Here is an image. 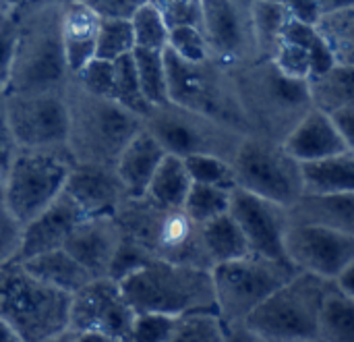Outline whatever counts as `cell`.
Segmentation results:
<instances>
[{
    "label": "cell",
    "instance_id": "1f68e13d",
    "mask_svg": "<svg viewBox=\"0 0 354 342\" xmlns=\"http://www.w3.org/2000/svg\"><path fill=\"white\" fill-rule=\"evenodd\" d=\"M313 29L330 50L336 64L354 66V6L319 15Z\"/></svg>",
    "mask_w": 354,
    "mask_h": 342
},
{
    "label": "cell",
    "instance_id": "60d3db41",
    "mask_svg": "<svg viewBox=\"0 0 354 342\" xmlns=\"http://www.w3.org/2000/svg\"><path fill=\"white\" fill-rule=\"evenodd\" d=\"M166 48L176 54L183 60L201 62L207 60V46L203 39V33L199 27L183 25V27H170L168 29V44Z\"/></svg>",
    "mask_w": 354,
    "mask_h": 342
},
{
    "label": "cell",
    "instance_id": "9f6ffc18",
    "mask_svg": "<svg viewBox=\"0 0 354 342\" xmlns=\"http://www.w3.org/2000/svg\"><path fill=\"white\" fill-rule=\"evenodd\" d=\"M73 341H75V332L66 330V332L56 334V336H52V339H48V341H44V342H73Z\"/></svg>",
    "mask_w": 354,
    "mask_h": 342
},
{
    "label": "cell",
    "instance_id": "cb8c5ba5",
    "mask_svg": "<svg viewBox=\"0 0 354 342\" xmlns=\"http://www.w3.org/2000/svg\"><path fill=\"white\" fill-rule=\"evenodd\" d=\"M164 156L166 152L162 150V145L145 129H141L124 145L114 164V172L129 197H141L145 193V187Z\"/></svg>",
    "mask_w": 354,
    "mask_h": 342
},
{
    "label": "cell",
    "instance_id": "bcb514c9",
    "mask_svg": "<svg viewBox=\"0 0 354 342\" xmlns=\"http://www.w3.org/2000/svg\"><path fill=\"white\" fill-rule=\"evenodd\" d=\"M15 44H17V17H10L4 23H0V93L6 91L10 81Z\"/></svg>",
    "mask_w": 354,
    "mask_h": 342
},
{
    "label": "cell",
    "instance_id": "ac0fdd59",
    "mask_svg": "<svg viewBox=\"0 0 354 342\" xmlns=\"http://www.w3.org/2000/svg\"><path fill=\"white\" fill-rule=\"evenodd\" d=\"M120 239L112 216H85L73 226L62 249L79 262L91 278H104L108 276Z\"/></svg>",
    "mask_w": 354,
    "mask_h": 342
},
{
    "label": "cell",
    "instance_id": "8992f818",
    "mask_svg": "<svg viewBox=\"0 0 354 342\" xmlns=\"http://www.w3.org/2000/svg\"><path fill=\"white\" fill-rule=\"evenodd\" d=\"M71 295L33 278L19 262L0 268V320L23 342H44L68 330Z\"/></svg>",
    "mask_w": 354,
    "mask_h": 342
},
{
    "label": "cell",
    "instance_id": "ab89813d",
    "mask_svg": "<svg viewBox=\"0 0 354 342\" xmlns=\"http://www.w3.org/2000/svg\"><path fill=\"white\" fill-rule=\"evenodd\" d=\"M71 79L81 89H85L93 96L114 100V62H110V60H102V58L93 56Z\"/></svg>",
    "mask_w": 354,
    "mask_h": 342
},
{
    "label": "cell",
    "instance_id": "b9f144b4",
    "mask_svg": "<svg viewBox=\"0 0 354 342\" xmlns=\"http://www.w3.org/2000/svg\"><path fill=\"white\" fill-rule=\"evenodd\" d=\"M176 318L160 314H137L127 342H166L174 330Z\"/></svg>",
    "mask_w": 354,
    "mask_h": 342
},
{
    "label": "cell",
    "instance_id": "7402d4cb",
    "mask_svg": "<svg viewBox=\"0 0 354 342\" xmlns=\"http://www.w3.org/2000/svg\"><path fill=\"white\" fill-rule=\"evenodd\" d=\"M288 226H319L354 235V191L303 193L286 208Z\"/></svg>",
    "mask_w": 354,
    "mask_h": 342
},
{
    "label": "cell",
    "instance_id": "83f0119b",
    "mask_svg": "<svg viewBox=\"0 0 354 342\" xmlns=\"http://www.w3.org/2000/svg\"><path fill=\"white\" fill-rule=\"evenodd\" d=\"M307 91L311 108L332 114L338 108L354 104V73L353 66L332 64L330 69L311 75L307 79Z\"/></svg>",
    "mask_w": 354,
    "mask_h": 342
},
{
    "label": "cell",
    "instance_id": "f35d334b",
    "mask_svg": "<svg viewBox=\"0 0 354 342\" xmlns=\"http://www.w3.org/2000/svg\"><path fill=\"white\" fill-rule=\"evenodd\" d=\"M187 172L191 177V183L201 185H216L224 189H232V168L228 160H222L218 156H189L183 158Z\"/></svg>",
    "mask_w": 354,
    "mask_h": 342
},
{
    "label": "cell",
    "instance_id": "db71d44e",
    "mask_svg": "<svg viewBox=\"0 0 354 342\" xmlns=\"http://www.w3.org/2000/svg\"><path fill=\"white\" fill-rule=\"evenodd\" d=\"M73 342H122L112 336H104V334H93V332H83V334H75Z\"/></svg>",
    "mask_w": 354,
    "mask_h": 342
},
{
    "label": "cell",
    "instance_id": "4fadbf2b",
    "mask_svg": "<svg viewBox=\"0 0 354 342\" xmlns=\"http://www.w3.org/2000/svg\"><path fill=\"white\" fill-rule=\"evenodd\" d=\"M2 108L19 150L66 154V104L62 91H4Z\"/></svg>",
    "mask_w": 354,
    "mask_h": 342
},
{
    "label": "cell",
    "instance_id": "816d5d0a",
    "mask_svg": "<svg viewBox=\"0 0 354 342\" xmlns=\"http://www.w3.org/2000/svg\"><path fill=\"white\" fill-rule=\"evenodd\" d=\"M332 282H334V287H336L340 293H344L346 297H353L354 299V264L346 266Z\"/></svg>",
    "mask_w": 354,
    "mask_h": 342
},
{
    "label": "cell",
    "instance_id": "ffe728a7",
    "mask_svg": "<svg viewBox=\"0 0 354 342\" xmlns=\"http://www.w3.org/2000/svg\"><path fill=\"white\" fill-rule=\"evenodd\" d=\"M81 218H85V214L77 208V204L66 193H60L44 212L23 224L17 262H25L33 255L60 249L68 233Z\"/></svg>",
    "mask_w": 354,
    "mask_h": 342
},
{
    "label": "cell",
    "instance_id": "2e32d148",
    "mask_svg": "<svg viewBox=\"0 0 354 342\" xmlns=\"http://www.w3.org/2000/svg\"><path fill=\"white\" fill-rule=\"evenodd\" d=\"M209 60L232 69L255 58L249 25V8L234 0H203L201 23Z\"/></svg>",
    "mask_w": 354,
    "mask_h": 342
},
{
    "label": "cell",
    "instance_id": "836d02e7",
    "mask_svg": "<svg viewBox=\"0 0 354 342\" xmlns=\"http://www.w3.org/2000/svg\"><path fill=\"white\" fill-rule=\"evenodd\" d=\"M135 50V37L129 17H102L93 56L102 60H118Z\"/></svg>",
    "mask_w": 354,
    "mask_h": 342
},
{
    "label": "cell",
    "instance_id": "5bb4252c",
    "mask_svg": "<svg viewBox=\"0 0 354 342\" xmlns=\"http://www.w3.org/2000/svg\"><path fill=\"white\" fill-rule=\"evenodd\" d=\"M135 316L116 280L108 276L91 278L71 295L68 330L75 334H104L127 342Z\"/></svg>",
    "mask_w": 354,
    "mask_h": 342
},
{
    "label": "cell",
    "instance_id": "d4e9b609",
    "mask_svg": "<svg viewBox=\"0 0 354 342\" xmlns=\"http://www.w3.org/2000/svg\"><path fill=\"white\" fill-rule=\"evenodd\" d=\"M303 193H346L354 191V150L301 162Z\"/></svg>",
    "mask_w": 354,
    "mask_h": 342
},
{
    "label": "cell",
    "instance_id": "603a6c76",
    "mask_svg": "<svg viewBox=\"0 0 354 342\" xmlns=\"http://www.w3.org/2000/svg\"><path fill=\"white\" fill-rule=\"evenodd\" d=\"M100 21L102 15L83 0L60 2V35L71 77L93 58Z\"/></svg>",
    "mask_w": 354,
    "mask_h": 342
},
{
    "label": "cell",
    "instance_id": "5b68a950",
    "mask_svg": "<svg viewBox=\"0 0 354 342\" xmlns=\"http://www.w3.org/2000/svg\"><path fill=\"white\" fill-rule=\"evenodd\" d=\"M120 237L139 245L149 258L212 270L199 239V226L183 212L141 197H127L112 214Z\"/></svg>",
    "mask_w": 354,
    "mask_h": 342
},
{
    "label": "cell",
    "instance_id": "484cf974",
    "mask_svg": "<svg viewBox=\"0 0 354 342\" xmlns=\"http://www.w3.org/2000/svg\"><path fill=\"white\" fill-rule=\"evenodd\" d=\"M19 264L33 278H37V280L66 293V295H73L75 291H79L83 285H87L91 280L87 270L79 262H75L62 247L33 255V258L19 262Z\"/></svg>",
    "mask_w": 354,
    "mask_h": 342
},
{
    "label": "cell",
    "instance_id": "52a82bcc",
    "mask_svg": "<svg viewBox=\"0 0 354 342\" xmlns=\"http://www.w3.org/2000/svg\"><path fill=\"white\" fill-rule=\"evenodd\" d=\"M164 66L168 102L247 133L228 69L209 58L201 62L183 60L168 48L164 50Z\"/></svg>",
    "mask_w": 354,
    "mask_h": 342
},
{
    "label": "cell",
    "instance_id": "f1b7e54d",
    "mask_svg": "<svg viewBox=\"0 0 354 342\" xmlns=\"http://www.w3.org/2000/svg\"><path fill=\"white\" fill-rule=\"evenodd\" d=\"M189 187H191V177L187 172L183 158L166 154L158 164L153 177L149 179L143 197L160 208L183 210Z\"/></svg>",
    "mask_w": 354,
    "mask_h": 342
},
{
    "label": "cell",
    "instance_id": "6125c7cd",
    "mask_svg": "<svg viewBox=\"0 0 354 342\" xmlns=\"http://www.w3.org/2000/svg\"><path fill=\"white\" fill-rule=\"evenodd\" d=\"M295 342H319L317 339H311V341H295Z\"/></svg>",
    "mask_w": 354,
    "mask_h": 342
},
{
    "label": "cell",
    "instance_id": "6f0895ef",
    "mask_svg": "<svg viewBox=\"0 0 354 342\" xmlns=\"http://www.w3.org/2000/svg\"><path fill=\"white\" fill-rule=\"evenodd\" d=\"M10 15H12V12H10L8 8H4V6L0 4V23H4L6 19H10Z\"/></svg>",
    "mask_w": 354,
    "mask_h": 342
},
{
    "label": "cell",
    "instance_id": "11a10c76",
    "mask_svg": "<svg viewBox=\"0 0 354 342\" xmlns=\"http://www.w3.org/2000/svg\"><path fill=\"white\" fill-rule=\"evenodd\" d=\"M0 342H23L21 341V336L4 322V320H0Z\"/></svg>",
    "mask_w": 354,
    "mask_h": 342
},
{
    "label": "cell",
    "instance_id": "91938a15",
    "mask_svg": "<svg viewBox=\"0 0 354 342\" xmlns=\"http://www.w3.org/2000/svg\"><path fill=\"white\" fill-rule=\"evenodd\" d=\"M48 2H62V0H31V4H48Z\"/></svg>",
    "mask_w": 354,
    "mask_h": 342
},
{
    "label": "cell",
    "instance_id": "8d00e7d4",
    "mask_svg": "<svg viewBox=\"0 0 354 342\" xmlns=\"http://www.w3.org/2000/svg\"><path fill=\"white\" fill-rule=\"evenodd\" d=\"M114 100L120 106H124L129 112L137 114L141 120L151 110V104L145 100L139 87V79H137L131 54L114 60Z\"/></svg>",
    "mask_w": 354,
    "mask_h": 342
},
{
    "label": "cell",
    "instance_id": "f907efd6",
    "mask_svg": "<svg viewBox=\"0 0 354 342\" xmlns=\"http://www.w3.org/2000/svg\"><path fill=\"white\" fill-rule=\"evenodd\" d=\"M224 342H268L261 339L257 332L249 330L245 324L224 326Z\"/></svg>",
    "mask_w": 354,
    "mask_h": 342
},
{
    "label": "cell",
    "instance_id": "ee69618b",
    "mask_svg": "<svg viewBox=\"0 0 354 342\" xmlns=\"http://www.w3.org/2000/svg\"><path fill=\"white\" fill-rule=\"evenodd\" d=\"M149 260H153V258H149L139 245H135L127 239H120V245H118V249L112 258L110 270H108V278L120 282L124 276H129L131 272H135Z\"/></svg>",
    "mask_w": 354,
    "mask_h": 342
},
{
    "label": "cell",
    "instance_id": "3957f363",
    "mask_svg": "<svg viewBox=\"0 0 354 342\" xmlns=\"http://www.w3.org/2000/svg\"><path fill=\"white\" fill-rule=\"evenodd\" d=\"M118 285L135 314L170 318L201 312L216 314L212 272L203 268L149 260Z\"/></svg>",
    "mask_w": 354,
    "mask_h": 342
},
{
    "label": "cell",
    "instance_id": "8fae6325",
    "mask_svg": "<svg viewBox=\"0 0 354 342\" xmlns=\"http://www.w3.org/2000/svg\"><path fill=\"white\" fill-rule=\"evenodd\" d=\"M230 168L232 189H243L282 208L303 195L301 162L278 141L245 135L230 160Z\"/></svg>",
    "mask_w": 354,
    "mask_h": 342
},
{
    "label": "cell",
    "instance_id": "c3c4849f",
    "mask_svg": "<svg viewBox=\"0 0 354 342\" xmlns=\"http://www.w3.org/2000/svg\"><path fill=\"white\" fill-rule=\"evenodd\" d=\"M102 17H131L137 6L149 0H83Z\"/></svg>",
    "mask_w": 354,
    "mask_h": 342
},
{
    "label": "cell",
    "instance_id": "6da1fadb",
    "mask_svg": "<svg viewBox=\"0 0 354 342\" xmlns=\"http://www.w3.org/2000/svg\"><path fill=\"white\" fill-rule=\"evenodd\" d=\"M247 133L282 143L311 110L307 81L290 79L270 58H253L228 69Z\"/></svg>",
    "mask_w": 354,
    "mask_h": 342
},
{
    "label": "cell",
    "instance_id": "ba28073f",
    "mask_svg": "<svg viewBox=\"0 0 354 342\" xmlns=\"http://www.w3.org/2000/svg\"><path fill=\"white\" fill-rule=\"evenodd\" d=\"M330 280L297 272L261 301L245 320V326L268 342L317 339V316Z\"/></svg>",
    "mask_w": 354,
    "mask_h": 342
},
{
    "label": "cell",
    "instance_id": "7a4b0ae2",
    "mask_svg": "<svg viewBox=\"0 0 354 342\" xmlns=\"http://www.w3.org/2000/svg\"><path fill=\"white\" fill-rule=\"evenodd\" d=\"M66 152L73 164L114 168L124 145L143 129V120L112 98L93 96L73 79L64 85Z\"/></svg>",
    "mask_w": 354,
    "mask_h": 342
},
{
    "label": "cell",
    "instance_id": "680465c9",
    "mask_svg": "<svg viewBox=\"0 0 354 342\" xmlns=\"http://www.w3.org/2000/svg\"><path fill=\"white\" fill-rule=\"evenodd\" d=\"M234 2H239L241 6H245V8H249L253 2H259V0H234ZM274 2H284V0H274Z\"/></svg>",
    "mask_w": 354,
    "mask_h": 342
},
{
    "label": "cell",
    "instance_id": "e575fe53",
    "mask_svg": "<svg viewBox=\"0 0 354 342\" xmlns=\"http://www.w3.org/2000/svg\"><path fill=\"white\" fill-rule=\"evenodd\" d=\"M228 204H230V189L216 187V185L191 183L189 193H187L185 204H183V212L197 226H201L207 220L226 214Z\"/></svg>",
    "mask_w": 354,
    "mask_h": 342
},
{
    "label": "cell",
    "instance_id": "d590c367",
    "mask_svg": "<svg viewBox=\"0 0 354 342\" xmlns=\"http://www.w3.org/2000/svg\"><path fill=\"white\" fill-rule=\"evenodd\" d=\"M135 37V48L143 50H166L168 44V25L162 10L153 2H143L129 17Z\"/></svg>",
    "mask_w": 354,
    "mask_h": 342
},
{
    "label": "cell",
    "instance_id": "44dd1931",
    "mask_svg": "<svg viewBox=\"0 0 354 342\" xmlns=\"http://www.w3.org/2000/svg\"><path fill=\"white\" fill-rule=\"evenodd\" d=\"M282 145L297 162H311L354 150V145H351L334 127L332 118L315 108H311L295 125Z\"/></svg>",
    "mask_w": 354,
    "mask_h": 342
},
{
    "label": "cell",
    "instance_id": "d6a6232c",
    "mask_svg": "<svg viewBox=\"0 0 354 342\" xmlns=\"http://www.w3.org/2000/svg\"><path fill=\"white\" fill-rule=\"evenodd\" d=\"M135 73L139 79V87L145 100L151 106H162L168 102V85H166V66H164V50H143L135 48L131 52Z\"/></svg>",
    "mask_w": 354,
    "mask_h": 342
},
{
    "label": "cell",
    "instance_id": "7dc6e473",
    "mask_svg": "<svg viewBox=\"0 0 354 342\" xmlns=\"http://www.w3.org/2000/svg\"><path fill=\"white\" fill-rule=\"evenodd\" d=\"M17 150L19 147H17V143L8 131V125H6V116H4V108H2V93H0V187H2L4 174H6Z\"/></svg>",
    "mask_w": 354,
    "mask_h": 342
},
{
    "label": "cell",
    "instance_id": "d6986e66",
    "mask_svg": "<svg viewBox=\"0 0 354 342\" xmlns=\"http://www.w3.org/2000/svg\"><path fill=\"white\" fill-rule=\"evenodd\" d=\"M66 193L85 216H112L129 197L114 168L73 164L64 181Z\"/></svg>",
    "mask_w": 354,
    "mask_h": 342
},
{
    "label": "cell",
    "instance_id": "7bdbcfd3",
    "mask_svg": "<svg viewBox=\"0 0 354 342\" xmlns=\"http://www.w3.org/2000/svg\"><path fill=\"white\" fill-rule=\"evenodd\" d=\"M21 237H23V224L8 212L0 197V268L17 262L19 249H21Z\"/></svg>",
    "mask_w": 354,
    "mask_h": 342
},
{
    "label": "cell",
    "instance_id": "30bf717a",
    "mask_svg": "<svg viewBox=\"0 0 354 342\" xmlns=\"http://www.w3.org/2000/svg\"><path fill=\"white\" fill-rule=\"evenodd\" d=\"M143 129L162 145L166 154L178 158L205 154L228 162L247 135L234 127L172 102L151 106V110L143 116Z\"/></svg>",
    "mask_w": 354,
    "mask_h": 342
},
{
    "label": "cell",
    "instance_id": "4316f807",
    "mask_svg": "<svg viewBox=\"0 0 354 342\" xmlns=\"http://www.w3.org/2000/svg\"><path fill=\"white\" fill-rule=\"evenodd\" d=\"M199 239L203 245V251L207 255L209 266L232 262L239 258H245L251 253L247 239L234 218L226 212L222 216H216L199 226Z\"/></svg>",
    "mask_w": 354,
    "mask_h": 342
},
{
    "label": "cell",
    "instance_id": "277c9868",
    "mask_svg": "<svg viewBox=\"0 0 354 342\" xmlns=\"http://www.w3.org/2000/svg\"><path fill=\"white\" fill-rule=\"evenodd\" d=\"M68 79L60 35V2L21 10L6 91H62Z\"/></svg>",
    "mask_w": 354,
    "mask_h": 342
},
{
    "label": "cell",
    "instance_id": "9a60e30c",
    "mask_svg": "<svg viewBox=\"0 0 354 342\" xmlns=\"http://www.w3.org/2000/svg\"><path fill=\"white\" fill-rule=\"evenodd\" d=\"M284 258L297 272L334 280L354 264V235L319 226H288Z\"/></svg>",
    "mask_w": 354,
    "mask_h": 342
},
{
    "label": "cell",
    "instance_id": "7c38bea8",
    "mask_svg": "<svg viewBox=\"0 0 354 342\" xmlns=\"http://www.w3.org/2000/svg\"><path fill=\"white\" fill-rule=\"evenodd\" d=\"M73 160L66 154L17 150L0 187L4 206L21 224H27L62 193Z\"/></svg>",
    "mask_w": 354,
    "mask_h": 342
},
{
    "label": "cell",
    "instance_id": "f546056e",
    "mask_svg": "<svg viewBox=\"0 0 354 342\" xmlns=\"http://www.w3.org/2000/svg\"><path fill=\"white\" fill-rule=\"evenodd\" d=\"M290 19L292 17L282 2L259 0L249 6V25H251L253 46H255V58L274 56L276 48L282 42L284 27Z\"/></svg>",
    "mask_w": 354,
    "mask_h": 342
},
{
    "label": "cell",
    "instance_id": "f6af8a7d",
    "mask_svg": "<svg viewBox=\"0 0 354 342\" xmlns=\"http://www.w3.org/2000/svg\"><path fill=\"white\" fill-rule=\"evenodd\" d=\"M201 4L203 0H164L162 4H156V6L162 10L164 21L170 29V27H183V25L199 27Z\"/></svg>",
    "mask_w": 354,
    "mask_h": 342
},
{
    "label": "cell",
    "instance_id": "94428289",
    "mask_svg": "<svg viewBox=\"0 0 354 342\" xmlns=\"http://www.w3.org/2000/svg\"><path fill=\"white\" fill-rule=\"evenodd\" d=\"M149 2H153V4H162L164 0H149Z\"/></svg>",
    "mask_w": 354,
    "mask_h": 342
},
{
    "label": "cell",
    "instance_id": "e0dca14e",
    "mask_svg": "<svg viewBox=\"0 0 354 342\" xmlns=\"http://www.w3.org/2000/svg\"><path fill=\"white\" fill-rule=\"evenodd\" d=\"M228 214L243 231L251 253L286 262L284 233L288 228L286 208L261 199L243 189H230Z\"/></svg>",
    "mask_w": 354,
    "mask_h": 342
},
{
    "label": "cell",
    "instance_id": "f5cc1de1",
    "mask_svg": "<svg viewBox=\"0 0 354 342\" xmlns=\"http://www.w3.org/2000/svg\"><path fill=\"white\" fill-rule=\"evenodd\" d=\"M317 8L319 15L324 12H334V10H340V8H351L354 6V0H311Z\"/></svg>",
    "mask_w": 354,
    "mask_h": 342
},
{
    "label": "cell",
    "instance_id": "4dcf8cb0",
    "mask_svg": "<svg viewBox=\"0 0 354 342\" xmlns=\"http://www.w3.org/2000/svg\"><path fill=\"white\" fill-rule=\"evenodd\" d=\"M317 341L354 342V299L340 293L332 280L319 305Z\"/></svg>",
    "mask_w": 354,
    "mask_h": 342
},
{
    "label": "cell",
    "instance_id": "681fc988",
    "mask_svg": "<svg viewBox=\"0 0 354 342\" xmlns=\"http://www.w3.org/2000/svg\"><path fill=\"white\" fill-rule=\"evenodd\" d=\"M334 123V127L340 131V135L354 145V104L351 106H344V108H338L334 110L332 114H328Z\"/></svg>",
    "mask_w": 354,
    "mask_h": 342
},
{
    "label": "cell",
    "instance_id": "74e56055",
    "mask_svg": "<svg viewBox=\"0 0 354 342\" xmlns=\"http://www.w3.org/2000/svg\"><path fill=\"white\" fill-rule=\"evenodd\" d=\"M166 342H224V326L218 314L209 312L180 316Z\"/></svg>",
    "mask_w": 354,
    "mask_h": 342
},
{
    "label": "cell",
    "instance_id": "9c48e42d",
    "mask_svg": "<svg viewBox=\"0 0 354 342\" xmlns=\"http://www.w3.org/2000/svg\"><path fill=\"white\" fill-rule=\"evenodd\" d=\"M216 314L222 326L245 324L249 314L278 287L290 280L297 270L288 262L249 253L245 258L216 264L212 270Z\"/></svg>",
    "mask_w": 354,
    "mask_h": 342
}]
</instances>
